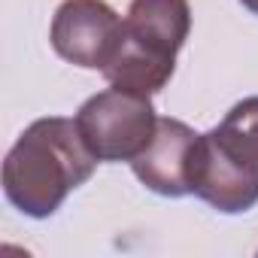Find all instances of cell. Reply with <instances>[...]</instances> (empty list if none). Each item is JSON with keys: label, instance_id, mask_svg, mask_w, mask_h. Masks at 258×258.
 <instances>
[{"label": "cell", "instance_id": "7a4b0ae2", "mask_svg": "<svg viewBox=\"0 0 258 258\" xmlns=\"http://www.w3.org/2000/svg\"><path fill=\"white\" fill-rule=\"evenodd\" d=\"M191 195L219 213H246L258 204V97H246L198 137Z\"/></svg>", "mask_w": 258, "mask_h": 258}, {"label": "cell", "instance_id": "52a82bcc", "mask_svg": "<svg viewBox=\"0 0 258 258\" xmlns=\"http://www.w3.org/2000/svg\"><path fill=\"white\" fill-rule=\"evenodd\" d=\"M240 4H243L249 13H255V16H258V0H240Z\"/></svg>", "mask_w": 258, "mask_h": 258}, {"label": "cell", "instance_id": "6da1fadb", "mask_svg": "<svg viewBox=\"0 0 258 258\" xmlns=\"http://www.w3.org/2000/svg\"><path fill=\"white\" fill-rule=\"evenodd\" d=\"M94 167L97 155L85 146L76 118H37L4 161V195L25 216L49 219Z\"/></svg>", "mask_w": 258, "mask_h": 258}, {"label": "cell", "instance_id": "3957f363", "mask_svg": "<svg viewBox=\"0 0 258 258\" xmlns=\"http://www.w3.org/2000/svg\"><path fill=\"white\" fill-rule=\"evenodd\" d=\"M188 31V0H131L121 49L103 70L106 82L137 94L161 91L173 76L176 52L185 46Z\"/></svg>", "mask_w": 258, "mask_h": 258}, {"label": "cell", "instance_id": "8992f818", "mask_svg": "<svg viewBox=\"0 0 258 258\" xmlns=\"http://www.w3.org/2000/svg\"><path fill=\"white\" fill-rule=\"evenodd\" d=\"M198 137L179 118H158V131L152 143L131 161L137 179L164 198L191 195V161Z\"/></svg>", "mask_w": 258, "mask_h": 258}, {"label": "cell", "instance_id": "277c9868", "mask_svg": "<svg viewBox=\"0 0 258 258\" xmlns=\"http://www.w3.org/2000/svg\"><path fill=\"white\" fill-rule=\"evenodd\" d=\"M76 127L97 161H134L152 143L158 115L149 94L112 85L79 106Z\"/></svg>", "mask_w": 258, "mask_h": 258}, {"label": "cell", "instance_id": "5b68a950", "mask_svg": "<svg viewBox=\"0 0 258 258\" xmlns=\"http://www.w3.org/2000/svg\"><path fill=\"white\" fill-rule=\"evenodd\" d=\"M124 37V19L106 0H64L52 19V49L85 70H106Z\"/></svg>", "mask_w": 258, "mask_h": 258}]
</instances>
